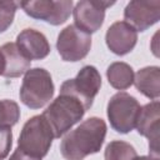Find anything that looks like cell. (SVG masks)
I'll list each match as a JSON object with an SVG mask.
<instances>
[{
  "mask_svg": "<svg viewBox=\"0 0 160 160\" xmlns=\"http://www.w3.org/2000/svg\"><path fill=\"white\" fill-rule=\"evenodd\" d=\"M106 122L96 116L84 120L76 129L69 131L61 140L60 152L65 160H84L100 151L105 136Z\"/></svg>",
  "mask_w": 160,
  "mask_h": 160,
  "instance_id": "1",
  "label": "cell"
},
{
  "mask_svg": "<svg viewBox=\"0 0 160 160\" xmlns=\"http://www.w3.org/2000/svg\"><path fill=\"white\" fill-rule=\"evenodd\" d=\"M85 112L86 110L78 98L60 92L41 115L52 130L54 138H60L78 124Z\"/></svg>",
  "mask_w": 160,
  "mask_h": 160,
  "instance_id": "2",
  "label": "cell"
},
{
  "mask_svg": "<svg viewBox=\"0 0 160 160\" xmlns=\"http://www.w3.org/2000/svg\"><path fill=\"white\" fill-rule=\"evenodd\" d=\"M54 92L55 86L50 72L44 68H34L25 72L19 96L25 106L38 110L50 102Z\"/></svg>",
  "mask_w": 160,
  "mask_h": 160,
  "instance_id": "3",
  "label": "cell"
},
{
  "mask_svg": "<svg viewBox=\"0 0 160 160\" xmlns=\"http://www.w3.org/2000/svg\"><path fill=\"white\" fill-rule=\"evenodd\" d=\"M54 139L52 130L44 116L35 115L24 124L19 135L18 149L31 156L42 159L48 155Z\"/></svg>",
  "mask_w": 160,
  "mask_h": 160,
  "instance_id": "4",
  "label": "cell"
},
{
  "mask_svg": "<svg viewBox=\"0 0 160 160\" xmlns=\"http://www.w3.org/2000/svg\"><path fill=\"white\" fill-rule=\"evenodd\" d=\"M141 106L136 98L120 91L112 95L106 106L110 126L120 134H128L135 129Z\"/></svg>",
  "mask_w": 160,
  "mask_h": 160,
  "instance_id": "5",
  "label": "cell"
},
{
  "mask_svg": "<svg viewBox=\"0 0 160 160\" xmlns=\"http://www.w3.org/2000/svg\"><path fill=\"white\" fill-rule=\"evenodd\" d=\"M101 88V75L92 65H85L80 69L74 79L65 80L60 86V92L70 94L78 98L84 105L85 110H89L94 102Z\"/></svg>",
  "mask_w": 160,
  "mask_h": 160,
  "instance_id": "6",
  "label": "cell"
},
{
  "mask_svg": "<svg viewBox=\"0 0 160 160\" xmlns=\"http://www.w3.org/2000/svg\"><path fill=\"white\" fill-rule=\"evenodd\" d=\"M72 5L71 0H30L19 2V6L28 16L54 26L61 25L69 19L72 12Z\"/></svg>",
  "mask_w": 160,
  "mask_h": 160,
  "instance_id": "7",
  "label": "cell"
},
{
  "mask_svg": "<svg viewBox=\"0 0 160 160\" xmlns=\"http://www.w3.org/2000/svg\"><path fill=\"white\" fill-rule=\"evenodd\" d=\"M56 49L64 61H80L91 49V36L75 25H68L58 35Z\"/></svg>",
  "mask_w": 160,
  "mask_h": 160,
  "instance_id": "8",
  "label": "cell"
},
{
  "mask_svg": "<svg viewBox=\"0 0 160 160\" xmlns=\"http://www.w3.org/2000/svg\"><path fill=\"white\" fill-rule=\"evenodd\" d=\"M114 4V1L101 0H81L76 2L72 9L74 25L89 35L96 32L104 22L105 10Z\"/></svg>",
  "mask_w": 160,
  "mask_h": 160,
  "instance_id": "9",
  "label": "cell"
},
{
  "mask_svg": "<svg viewBox=\"0 0 160 160\" xmlns=\"http://www.w3.org/2000/svg\"><path fill=\"white\" fill-rule=\"evenodd\" d=\"M160 104L159 100L141 106L136 130L140 135L149 139V152L152 160H160L159 156V129H160Z\"/></svg>",
  "mask_w": 160,
  "mask_h": 160,
  "instance_id": "10",
  "label": "cell"
},
{
  "mask_svg": "<svg viewBox=\"0 0 160 160\" xmlns=\"http://www.w3.org/2000/svg\"><path fill=\"white\" fill-rule=\"evenodd\" d=\"M124 19L138 31H145L160 20L159 0H132L124 9Z\"/></svg>",
  "mask_w": 160,
  "mask_h": 160,
  "instance_id": "11",
  "label": "cell"
},
{
  "mask_svg": "<svg viewBox=\"0 0 160 160\" xmlns=\"http://www.w3.org/2000/svg\"><path fill=\"white\" fill-rule=\"evenodd\" d=\"M105 42L109 50L119 56L132 51L138 42V32L125 21H115L105 34Z\"/></svg>",
  "mask_w": 160,
  "mask_h": 160,
  "instance_id": "12",
  "label": "cell"
},
{
  "mask_svg": "<svg viewBox=\"0 0 160 160\" xmlns=\"http://www.w3.org/2000/svg\"><path fill=\"white\" fill-rule=\"evenodd\" d=\"M16 46L31 61L42 60L50 54V44L46 36L35 29H24L16 36Z\"/></svg>",
  "mask_w": 160,
  "mask_h": 160,
  "instance_id": "13",
  "label": "cell"
},
{
  "mask_svg": "<svg viewBox=\"0 0 160 160\" xmlns=\"http://www.w3.org/2000/svg\"><path fill=\"white\" fill-rule=\"evenodd\" d=\"M5 59V70L2 72L4 78H19L25 74L31 65V61L19 50L15 42H6L0 48Z\"/></svg>",
  "mask_w": 160,
  "mask_h": 160,
  "instance_id": "14",
  "label": "cell"
},
{
  "mask_svg": "<svg viewBox=\"0 0 160 160\" xmlns=\"http://www.w3.org/2000/svg\"><path fill=\"white\" fill-rule=\"evenodd\" d=\"M134 85L144 96L158 100L160 96V68L146 66L134 75Z\"/></svg>",
  "mask_w": 160,
  "mask_h": 160,
  "instance_id": "15",
  "label": "cell"
},
{
  "mask_svg": "<svg viewBox=\"0 0 160 160\" xmlns=\"http://www.w3.org/2000/svg\"><path fill=\"white\" fill-rule=\"evenodd\" d=\"M134 75L132 68L122 61H115L106 69L108 81L116 90L129 89L134 84Z\"/></svg>",
  "mask_w": 160,
  "mask_h": 160,
  "instance_id": "16",
  "label": "cell"
},
{
  "mask_svg": "<svg viewBox=\"0 0 160 160\" xmlns=\"http://www.w3.org/2000/svg\"><path fill=\"white\" fill-rule=\"evenodd\" d=\"M138 154L135 148L122 140L110 141L104 151L105 160H132Z\"/></svg>",
  "mask_w": 160,
  "mask_h": 160,
  "instance_id": "17",
  "label": "cell"
},
{
  "mask_svg": "<svg viewBox=\"0 0 160 160\" xmlns=\"http://www.w3.org/2000/svg\"><path fill=\"white\" fill-rule=\"evenodd\" d=\"M20 119V108L14 100H0V128H11Z\"/></svg>",
  "mask_w": 160,
  "mask_h": 160,
  "instance_id": "18",
  "label": "cell"
},
{
  "mask_svg": "<svg viewBox=\"0 0 160 160\" xmlns=\"http://www.w3.org/2000/svg\"><path fill=\"white\" fill-rule=\"evenodd\" d=\"M19 2L16 1H0V34L6 31L14 21Z\"/></svg>",
  "mask_w": 160,
  "mask_h": 160,
  "instance_id": "19",
  "label": "cell"
},
{
  "mask_svg": "<svg viewBox=\"0 0 160 160\" xmlns=\"http://www.w3.org/2000/svg\"><path fill=\"white\" fill-rule=\"evenodd\" d=\"M12 146L11 128H0V160H4Z\"/></svg>",
  "mask_w": 160,
  "mask_h": 160,
  "instance_id": "20",
  "label": "cell"
},
{
  "mask_svg": "<svg viewBox=\"0 0 160 160\" xmlns=\"http://www.w3.org/2000/svg\"><path fill=\"white\" fill-rule=\"evenodd\" d=\"M9 160H41V159L31 156V155H29V154H26V152H24L16 148V150L12 152V155L9 158Z\"/></svg>",
  "mask_w": 160,
  "mask_h": 160,
  "instance_id": "21",
  "label": "cell"
},
{
  "mask_svg": "<svg viewBox=\"0 0 160 160\" xmlns=\"http://www.w3.org/2000/svg\"><path fill=\"white\" fill-rule=\"evenodd\" d=\"M4 70H5V59H4V55L0 50V75H2Z\"/></svg>",
  "mask_w": 160,
  "mask_h": 160,
  "instance_id": "22",
  "label": "cell"
},
{
  "mask_svg": "<svg viewBox=\"0 0 160 160\" xmlns=\"http://www.w3.org/2000/svg\"><path fill=\"white\" fill-rule=\"evenodd\" d=\"M132 160H152L150 156H136V158H134Z\"/></svg>",
  "mask_w": 160,
  "mask_h": 160,
  "instance_id": "23",
  "label": "cell"
}]
</instances>
